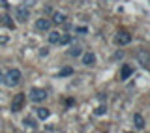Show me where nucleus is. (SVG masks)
Segmentation results:
<instances>
[{
  "label": "nucleus",
  "mask_w": 150,
  "mask_h": 133,
  "mask_svg": "<svg viewBox=\"0 0 150 133\" xmlns=\"http://www.w3.org/2000/svg\"><path fill=\"white\" fill-rule=\"evenodd\" d=\"M71 73H73L71 68H62V69H60V73H58V77H68V75H71Z\"/></svg>",
  "instance_id": "obj_18"
},
{
  "label": "nucleus",
  "mask_w": 150,
  "mask_h": 133,
  "mask_svg": "<svg viewBox=\"0 0 150 133\" xmlns=\"http://www.w3.org/2000/svg\"><path fill=\"white\" fill-rule=\"evenodd\" d=\"M45 98H47V92L43 88H30V101L40 103V101H43Z\"/></svg>",
  "instance_id": "obj_3"
},
{
  "label": "nucleus",
  "mask_w": 150,
  "mask_h": 133,
  "mask_svg": "<svg viewBox=\"0 0 150 133\" xmlns=\"http://www.w3.org/2000/svg\"><path fill=\"white\" fill-rule=\"evenodd\" d=\"M6 41H8V37H6V36H0V43H6Z\"/></svg>",
  "instance_id": "obj_23"
},
{
  "label": "nucleus",
  "mask_w": 150,
  "mask_h": 133,
  "mask_svg": "<svg viewBox=\"0 0 150 133\" xmlns=\"http://www.w3.org/2000/svg\"><path fill=\"white\" fill-rule=\"evenodd\" d=\"M81 53H83V51H81V47H79V45H71V49L68 51L69 56H81Z\"/></svg>",
  "instance_id": "obj_14"
},
{
  "label": "nucleus",
  "mask_w": 150,
  "mask_h": 133,
  "mask_svg": "<svg viewBox=\"0 0 150 133\" xmlns=\"http://www.w3.org/2000/svg\"><path fill=\"white\" fill-rule=\"evenodd\" d=\"M40 54H41V56H47V54H49V49H41Z\"/></svg>",
  "instance_id": "obj_21"
},
{
  "label": "nucleus",
  "mask_w": 150,
  "mask_h": 133,
  "mask_svg": "<svg viewBox=\"0 0 150 133\" xmlns=\"http://www.w3.org/2000/svg\"><path fill=\"white\" fill-rule=\"evenodd\" d=\"M77 32H81V34H86V28L81 26V28H77Z\"/></svg>",
  "instance_id": "obj_22"
},
{
  "label": "nucleus",
  "mask_w": 150,
  "mask_h": 133,
  "mask_svg": "<svg viewBox=\"0 0 150 133\" xmlns=\"http://www.w3.org/2000/svg\"><path fill=\"white\" fill-rule=\"evenodd\" d=\"M2 23H6V26L13 28V23H11V19H9V17H2Z\"/></svg>",
  "instance_id": "obj_19"
},
{
  "label": "nucleus",
  "mask_w": 150,
  "mask_h": 133,
  "mask_svg": "<svg viewBox=\"0 0 150 133\" xmlns=\"http://www.w3.org/2000/svg\"><path fill=\"white\" fill-rule=\"evenodd\" d=\"M133 124H135V127H137V129H141V131L146 127V124H144V118L141 116L139 112H135V115H133Z\"/></svg>",
  "instance_id": "obj_9"
},
{
  "label": "nucleus",
  "mask_w": 150,
  "mask_h": 133,
  "mask_svg": "<svg viewBox=\"0 0 150 133\" xmlns=\"http://www.w3.org/2000/svg\"><path fill=\"white\" fill-rule=\"evenodd\" d=\"M105 112H107V107L105 105H98L96 109H94V115H96V116H103Z\"/></svg>",
  "instance_id": "obj_16"
},
{
  "label": "nucleus",
  "mask_w": 150,
  "mask_h": 133,
  "mask_svg": "<svg viewBox=\"0 0 150 133\" xmlns=\"http://www.w3.org/2000/svg\"><path fill=\"white\" fill-rule=\"evenodd\" d=\"M0 25H2V15H0Z\"/></svg>",
  "instance_id": "obj_25"
},
{
  "label": "nucleus",
  "mask_w": 150,
  "mask_h": 133,
  "mask_svg": "<svg viewBox=\"0 0 150 133\" xmlns=\"http://www.w3.org/2000/svg\"><path fill=\"white\" fill-rule=\"evenodd\" d=\"M23 124H25V127H30V129H36V122H34V118H30V116H26L25 120H23Z\"/></svg>",
  "instance_id": "obj_15"
},
{
  "label": "nucleus",
  "mask_w": 150,
  "mask_h": 133,
  "mask_svg": "<svg viewBox=\"0 0 150 133\" xmlns=\"http://www.w3.org/2000/svg\"><path fill=\"white\" fill-rule=\"evenodd\" d=\"M122 56H124V53H122V51H116V53H115V60H120Z\"/></svg>",
  "instance_id": "obj_20"
},
{
  "label": "nucleus",
  "mask_w": 150,
  "mask_h": 133,
  "mask_svg": "<svg viewBox=\"0 0 150 133\" xmlns=\"http://www.w3.org/2000/svg\"><path fill=\"white\" fill-rule=\"evenodd\" d=\"M49 115H51L49 109H45V107H40V109H38V116H40L41 120H47V118H49Z\"/></svg>",
  "instance_id": "obj_12"
},
{
  "label": "nucleus",
  "mask_w": 150,
  "mask_h": 133,
  "mask_svg": "<svg viewBox=\"0 0 150 133\" xmlns=\"http://www.w3.org/2000/svg\"><path fill=\"white\" fill-rule=\"evenodd\" d=\"M23 105H25V94H17V96L13 98V101H11V111L19 112L23 109Z\"/></svg>",
  "instance_id": "obj_4"
},
{
  "label": "nucleus",
  "mask_w": 150,
  "mask_h": 133,
  "mask_svg": "<svg viewBox=\"0 0 150 133\" xmlns=\"http://www.w3.org/2000/svg\"><path fill=\"white\" fill-rule=\"evenodd\" d=\"M36 28H38V30H41V32H47L51 28V21H49V19H45V17L38 19V21H36Z\"/></svg>",
  "instance_id": "obj_7"
},
{
  "label": "nucleus",
  "mask_w": 150,
  "mask_h": 133,
  "mask_svg": "<svg viewBox=\"0 0 150 133\" xmlns=\"http://www.w3.org/2000/svg\"><path fill=\"white\" fill-rule=\"evenodd\" d=\"M137 60H139V64L141 66H143V68H148V66H150V53H148V51H139V53H137Z\"/></svg>",
  "instance_id": "obj_6"
},
{
  "label": "nucleus",
  "mask_w": 150,
  "mask_h": 133,
  "mask_svg": "<svg viewBox=\"0 0 150 133\" xmlns=\"http://www.w3.org/2000/svg\"><path fill=\"white\" fill-rule=\"evenodd\" d=\"M115 41H116L118 45H128L129 41H131V34H129V32H126V30H122V32H118V34H116Z\"/></svg>",
  "instance_id": "obj_5"
},
{
  "label": "nucleus",
  "mask_w": 150,
  "mask_h": 133,
  "mask_svg": "<svg viewBox=\"0 0 150 133\" xmlns=\"http://www.w3.org/2000/svg\"><path fill=\"white\" fill-rule=\"evenodd\" d=\"M81 54H83V53H81ZM83 64H84V66H94V64H96V54H94L92 51L84 53V54H83Z\"/></svg>",
  "instance_id": "obj_8"
},
{
  "label": "nucleus",
  "mask_w": 150,
  "mask_h": 133,
  "mask_svg": "<svg viewBox=\"0 0 150 133\" xmlns=\"http://www.w3.org/2000/svg\"><path fill=\"white\" fill-rule=\"evenodd\" d=\"M69 41H71V37H69L68 34H62V36H60V40H58V45H68Z\"/></svg>",
  "instance_id": "obj_17"
},
{
  "label": "nucleus",
  "mask_w": 150,
  "mask_h": 133,
  "mask_svg": "<svg viewBox=\"0 0 150 133\" xmlns=\"http://www.w3.org/2000/svg\"><path fill=\"white\" fill-rule=\"evenodd\" d=\"M53 23H56V25H62V23H66V15H64V13H60V11H56L54 15H53Z\"/></svg>",
  "instance_id": "obj_11"
},
{
  "label": "nucleus",
  "mask_w": 150,
  "mask_h": 133,
  "mask_svg": "<svg viewBox=\"0 0 150 133\" xmlns=\"http://www.w3.org/2000/svg\"><path fill=\"white\" fill-rule=\"evenodd\" d=\"M15 19L19 23H26L30 19V4H23V6L15 8Z\"/></svg>",
  "instance_id": "obj_1"
},
{
  "label": "nucleus",
  "mask_w": 150,
  "mask_h": 133,
  "mask_svg": "<svg viewBox=\"0 0 150 133\" xmlns=\"http://www.w3.org/2000/svg\"><path fill=\"white\" fill-rule=\"evenodd\" d=\"M4 79H6V84H8V86H17V84L21 83L23 75H21V71H19V69H9L8 75Z\"/></svg>",
  "instance_id": "obj_2"
},
{
  "label": "nucleus",
  "mask_w": 150,
  "mask_h": 133,
  "mask_svg": "<svg viewBox=\"0 0 150 133\" xmlns=\"http://www.w3.org/2000/svg\"><path fill=\"white\" fill-rule=\"evenodd\" d=\"M133 73V69L129 68V66H122V73H120V81H126L129 77V75Z\"/></svg>",
  "instance_id": "obj_10"
},
{
  "label": "nucleus",
  "mask_w": 150,
  "mask_h": 133,
  "mask_svg": "<svg viewBox=\"0 0 150 133\" xmlns=\"http://www.w3.org/2000/svg\"><path fill=\"white\" fill-rule=\"evenodd\" d=\"M60 32H56V30H53V32H49V43H58V40H60Z\"/></svg>",
  "instance_id": "obj_13"
},
{
  "label": "nucleus",
  "mask_w": 150,
  "mask_h": 133,
  "mask_svg": "<svg viewBox=\"0 0 150 133\" xmlns=\"http://www.w3.org/2000/svg\"><path fill=\"white\" fill-rule=\"evenodd\" d=\"M0 81H4V73H2V69H0Z\"/></svg>",
  "instance_id": "obj_24"
}]
</instances>
